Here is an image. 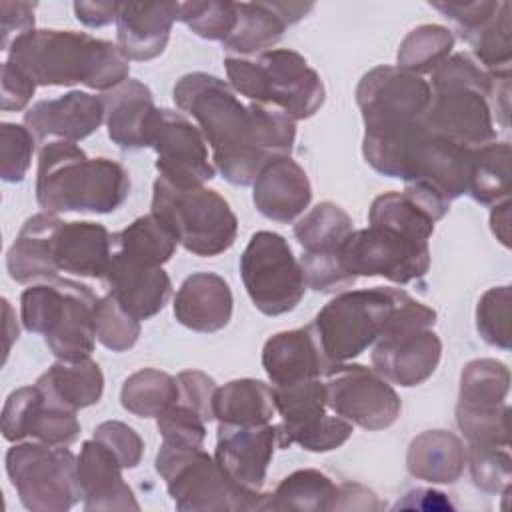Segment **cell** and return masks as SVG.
<instances>
[{
  "label": "cell",
  "mask_w": 512,
  "mask_h": 512,
  "mask_svg": "<svg viewBox=\"0 0 512 512\" xmlns=\"http://www.w3.org/2000/svg\"><path fill=\"white\" fill-rule=\"evenodd\" d=\"M174 102L196 120L212 148L214 168L234 186L252 184L270 160L290 156L294 148V118L270 104H242L214 74H184L174 86Z\"/></svg>",
  "instance_id": "6da1fadb"
},
{
  "label": "cell",
  "mask_w": 512,
  "mask_h": 512,
  "mask_svg": "<svg viewBox=\"0 0 512 512\" xmlns=\"http://www.w3.org/2000/svg\"><path fill=\"white\" fill-rule=\"evenodd\" d=\"M224 68L234 92L276 106L294 120L314 116L324 104L320 74L296 50L270 48L254 56H230Z\"/></svg>",
  "instance_id": "5b68a950"
},
{
  "label": "cell",
  "mask_w": 512,
  "mask_h": 512,
  "mask_svg": "<svg viewBox=\"0 0 512 512\" xmlns=\"http://www.w3.org/2000/svg\"><path fill=\"white\" fill-rule=\"evenodd\" d=\"M256 210L274 222L296 220L312 200V186L304 168L290 156L270 160L252 182Z\"/></svg>",
  "instance_id": "484cf974"
},
{
  "label": "cell",
  "mask_w": 512,
  "mask_h": 512,
  "mask_svg": "<svg viewBox=\"0 0 512 512\" xmlns=\"http://www.w3.org/2000/svg\"><path fill=\"white\" fill-rule=\"evenodd\" d=\"M436 312L402 292L396 310L372 348L374 370L404 388L426 382L442 358V342L432 330Z\"/></svg>",
  "instance_id": "ba28073f"
},
{
  "label": "cell",
  "mask_w": 512,
  "mask_h": 512,
  "mask_svg": "<svg viewBox=\"0 0 512 512\" xmlns=\"http://www.w3.org/2000/svg\"><path fill=\"white\" fill-rule=\"evenodd\" d=\"M240 276L252 304L266 316L292 312L306 292V280L284 236L254 232L240 256Z\"/></svg>",
  "instance_id": "8fae6325"
},
{
  "label": "cell",
  "mask_w": 512,
  "mask_h": 512,
  "mask_svg": "<svg viewBox=\"0 0 512 512\" xmlns=\"http://www.w3.org/2000/svg\"><path fill=\"white\" fill-rule=\"evenodd\" d=\"M510 144L488 142L470 150L468 194L484 204L496 206L508 200L510 194Z\"/></svg>",
  "instance_id": "d590c367"
},
{
  "label": "cell",
  "mask_w": 512,
  "mask_h": 512,
  "mask_svg": "<svg viewBox=\"0 0 512 512\" xmlns=\"http://www.w3.org/2000/svg\"><path fill=\"white\" fill-rule=\"evenodd\" d=\"M196 256L226 252L238 234V220L230 204L212 188H178L156 178L152 186V210Z\"/></svg>",
  "instance_id": "52a82bcc"
},
{
  "label": "cell",
  "mask_w": 512,
  "mask_h": 512,
  "mask_svg": "<svg viewBox=\"0 0 512 512\" xmlns=\"http://www.w3.org/2000/svg\"><path fill=\"white\" fill-rule=\"evenodd\" d=\"M94 330L104 348L112 352H126L140 336V320L130 316L112 294H106L96 302Z\"/></svg>",
  "instance_id": "f6af8a7d"
},
{
  "label": "cell",
  "mask_w": 512,
  "mask_h": 512,
  "mask_svg": "<svg viewBox=\"0 0 512 512\" xmlns=\"http://www.w3.org/2000/svg\"><path fill=\"white\" fill-rule=\"evenodd\" d=\"M512 290L510 286H494L486 290L476 306V328L484 342L508 350L512 344L510 332Z\"/></svg>",
  "instance_id": "bcb514c9"
},
{
  "label": "cell",
  "mask_w": 512,
  "mask_h": 512,
  "mask_svg": "<svg viewBox=\"0 0 512 512\" xmlns=\"http://www.w3.org/2000/svg\"><path fill=\"white\" fill-rule=\"evenodd\" d=\"M120 12V2H74L76 18L90 28H100L116 22Z\"/></svg>",
  "instance_id": "9f6ffc18"
},
{
  "label": "cell",
  "mask_w": 512,
  "mask_h": 512,
  "mask_svg": "<svg viewBox=\"0 0 512 512\" xmlns=\"http://www.w3.org/2000/svg\"><path fill=\"white\" fill-rule=\"evenodd\" d=\"M262 366L274 388L324 378L332 366L320 348L312 324L270 336L262 348Z\"/></svg>",
  "instance_id": "7402d4cb"
},
{
  "label": "cell",
  "mask_w": 512,
  "mask_h": 512,
  "mask_svg": "<svg viewBox=\"0 0 512 512\" xmlns=\"http://www.w3.org/2000/svg\"><path fill=\"white\" fill-rule=\"evenodd\" d=\"M122 462L100 440L82 444L78 456V486L84 510H138L132 488L122 478Z\"/></svg>",
  "instance_id": "603a6c76"
},
{
  "label": "cell",
  "mask_w": 512,
  "mask_h": 512,
  "mask_svg": "<svg viewBox=\"0 0 512 512\" xmlns=\"http://www.w3.org/2000/svg\"><path fill=\"white\" fill-rule=\"evenodd\" d=\"M94 438L106 444L122 462L124 468H136L142 460L144 452V442L138 436L134 428H130L124 422L118 420H108L96 426Z\"/></svg>",
  "instance_id": "816d5d0a"
},
{
  "label": "cell",
  "mask_w": 512,
  "mask_h": 512,
  "mask_svg": "<svg viewBox=\"0 0 512 512\" xmlns=\"http://www.w3.org/2000/svg\"><path fill=\"white\" fill-rule=\"evenodd\" d=\"M100 98L110 140L122 150L146 148L150 144L152 120L158 110L150 88L140 80L128 78Z\"/></svg>",
  "instance_id": "4316f807"
},
{
  "label": "cell",
  "mask_w": 512,
  "mask_h": 512,
  "mask_svg": "<svg viewBox=\"0 0 512 512\" xmlns=\"http://www.w3.org/2000/svg\"><path fill=\"white\" fill-rule=\"evenodd\" d=\"M6 472L32 512H64L82 498L78 458L66 446L36 440L14 444L6 452Z\"/></svg>",
  "instance_id": "30bf717a"
},
{
  "label": "cell",
  "mask_w": 512,
  "mask_h": 512,
  "mask_svg": "<svg viewBox=\"0 0 512 512\" xmlns=\"http://www.w3.org/2000/svg\"><path fill=\"white\" fill-rule=\"evenodd\" d=\"M340 484L320 470L304 468L286 476L266 494L262 510H338Z\"/></svg>",
  "instance_id": "836d02e7"
},
{
  "label": "cell",
  "mask_w": 512,
  "mask_h": 512,
  "mask_svg": "<svg viewBox=\"0 0 512 512\" xmlns=\"http://www.w3.org/2000/svg\"><path fill=\"white\" fill-rule=\"evenodd\" d=\"M176 234L154 214H144L114 234V252L150 266H164L176 252Z\"/></svg>",
  "instance_id": "8d00e7d4"
},
{
  "label": "cell",
  "mask_w": 512,
  "mask_h": 512,
  "mask_svg": "<svg viewBox=\"0 0 512 512\" xmlns=\"http://www.w3.org/2000/svg\"><path fill=\"white\" fill-rule=\"evenodd\" d=\"M432 98L422 116L426 128L464 148H478L496 140L492 90L494 74L470 54L448 56L432 72Z\"/></svg>",
  "instance_id": "277c9868"
},
{
  "label": "cell",
  "mask_w": 512,
  "mask_h": 512,
  "mask_svg": "<svg viewBox=\"0 0 512 512\" xmlns=\"http://www.w3.org/2000/svg\"><path fill=\"white\" fill-rule=\"evenodd\" d=\"M490 226H492L494 236L504 246H510V200H504V202L492 206Z\"/></svg>",
  "instance_id": "91938a15"
},
{
  "label": "cell",
  "mask_w": 512,
  "mask_h": 512,
  "mask_svg": "<svg viewBox=\"0 0 512 512\" xmlns=\"http://www.w3.org/2000/svg\"><path fill=\"white\" fill-rule=\"evenodd\" d=\"M454 36L446 26L422 24L410 30L398 48V68L416 76L432 74L452 52Z\"/></svg>",
  "instance_id": "f35d334b"
},
{
  "label": "cell",
  "mask_w": 512,
  "mask_h": 512,
  "mask_svg": "<svg viewBox=\"0 0 512 512\" xmlns=\"http://www.w3.org/2000/svg\"><path fill=\"white\" fill-rule=\"evenodd\" d=\"M130 194L126 168L110 158H88L76 142L50 140L40 148L36 200L44 212L110 214Z\"/></svg>",
  "instance_id": "3957f363"
},
{
  "label": "cell",
  "mask_w": 512,
  "mask_h": 512,
  "mask_svg": "<svg viewBox=\"0 0 512 512\" xmlns=\"http://www.w3.org/2000/svg\"><path fill=\"white\" fill-rule=\"evenodd\" d=\"M62 224L52 212H38L22 224L6 254V268L12 280L28 284L58 278L54 242Z\"/></svg>",
  "instance_id": "83f0119b"
},
{
  "label": "cell",
  "mask_w": 512,
  "mask_h": 512,
  "mask_svg": "<svg viewBox=\"0 0 512 512\" xmlns=\"http://www.w3.org/2000/svg\"><path fill=\"white\" fill-rule=\"evenodd\" d=\"M238 18L236 2H220V0H192L178 2V20L184 22L196 36L204 40H220L224 42Z\"/></svg>",
  "instance_id": "ee69618b"
},
{
  "label": "cell",
  "mask_w": 512,
  "mask_h": 512,
  "mask_svg": "<svg viewBox=\"0 0 512 512\" xmlns=\"http://www.w3.org/2000/svg\"><path fill=\"white\" fill-rule=\"evenodd\" d=\"M276 414H280L278 440L280 448L292 444L310 452H330L340 448L354 432V426L330 414L326 404L324 380H308L284 388H274Z\"/></svg>",
  "instance_id": "5bb4252c"
},
{
  "label": "cell",
  "mask_w": 512,
  "mask_h": 512,
  "mask_svg": "<svg viewBox=\"0 0 512 512\" xmlns=\"http://www.w3.org/2000/svg\"><path fill=\"white\" fill-rule=\"evenodd\" d=\"M36 138L26 126L0 124V176L6 182H22L34 154Z\"/></svg>",
  "instance_id": "c3c4849f"
},
{
  "label": "cell",
  "mask_w": 512,
  "mask_h": 512,
  "mask_svg": "<svg viewBox=\"0 0 512 512\" xmlns=\"http://www.w3.org/2000/svg\"><path fill=\"white\" fill-rule=\"evenodd\" d=\"M352 232V218L334 202H320L294 224L302 256L340 258V248Z\"/></svg>",
  "instance_id": "e575fe53"
},
{
  "label": "cell",
  "mask_w": 512,
  "mask_h": 512,
  "mask_svg": "<svg viewBox=\"0 0 512 512\" xmlns=\"http://www.w3.org/2000/svg\"><path fill=\"white\" fill-rule=\"evenodd\" d=\"M150 148L156 152L160 178L178 188L204 186L216 174L208 158V142L200 128L182 112L158 108L150 130Z\"/></svg>",
  "instance_id": "2e32d148"
},
{
  "label": "cell",
  "mask_w": 512,
  "mask_h": 512,
  "mask_svg": "<svg viewBox=\"0 0 512 512\" xmlns=\"http://www.w3.org/2000/svg\"><path fill=\"white\" fill-rule=\"evenodd\" d=\"M8 62L26 72L36 86L84 84L108 92L128 80L130 60L102 38L74 30H32L10 44Z\"/></svg>",
  "instance_id": "7a4b0ae2"
},
{
  "label": "cell",
  "mask_w": 512,
  "mask_h": 512,
  "mask_svg": "<svg viewBox=\"0 0 512 512\" xmlns=\"http://www.w3.org/2000/svg\"><path fill=\"white\" fill-rule=\"evenodd\" d=\"M102 282L108 288V294H112L136 320L156 316L172 294L170 276L162 266H150L120 252L112 254Z\"/></svg>",
  "instance_id": "44dd1931"
},
{
  "label": "cell",
  "mask_w": 512,
  "mask_h": 512,
  "mask_svg": "<svg viewBox=\"0 0 512 512\" xmlns=\"http://www.w3.org/2000/svg\"><path fill=\"white\" fill-rule=\"evenodd\" d=\"M394 508H422V510H444L452 508V504L446 500V494L430 488H416L410 490L402 502H398Z\"/></svg>",
  "instance_id": "680465c9"
},
{
  "label": "cell",
  "mask_w": 512,
  "mask_h": 512,
  "mask_svg": "<svg viewBox=\"0 0 512 512\" xmlns=\"http://www.w3.org/2000/svg\"><path fill=\"white\" fill-rule=\"evenodd\" d=\"M104 122V104L100 96L72 90L54 100H38L24 114V126L36 142L66 140L80 142Z\"/></svg>",
  "instance_id": "ffe728a7"
},
{
  "label": "cell",
  "mask_w": 512,
  "mask_h": 512,
  "mask_svg": "<svg viewBox=\"0 0 512 512\" xmlns=\"http://www.w3.org/2000/svg\"><path fill=\"white\" fill-rule=\"evenodd\" d=\"M232 290L228 282L214 272H196L188 276L174 296L176 320L202 334L222 330L232 318Z\"/></svg>",
  "instance_id": "f1b7e54d"
},
{
  "label": "cell",
  "mask_w": 512,
  "mask_h": 512,
  "mask_svg": "<svg viewBox=\"0 0 512 512\" xmlns=\"http://www.w3.org/2000/svg\"><path fill=\"white\" fill-rule=\"evenodd\" d=\"M510 390V370L492 358H478L464 366L460 376L458 404L498 406L506 404Z\"/></svg>",
  "instance_id": "ab89813d"
},
{
  "label": "cell",
  "mask_w": 512,
  "mask_h": 512,
  "mask_svg": "<svg viewBox=\"0 0 512 512\" xmlns=\"http://www.w3.org/2000/svg\"><path fill=\"white\" fill-rule=\"evenodd\" d=\"M400 288L344 290L314 318L312 328L330 364L348 362L372 346L398 306Z\"/></svg>",
  "instance_id": "9c48e42d"
},
{
  "label": "cell",
  "mask_w": 512,
  "mask_h": 512,
  "mask_svg": "<svg viewBox=\"0 0 512 512\" xmlns=\"http://www.w3.org/2000/svg\"><path fill=\"white\" fill-rule=\"evenodd\" d=\"M34 10L36 4L32 2H0L2 14V50L6 52L10 44L34 28Z\"/></svg>",
  "instance_id": "11a10c76"
},
{
  "label": "cell",
  "mask_w": 512,
  "mask_h": 512,
  "mask_svg": "<svg viewBox=\"0 0 512 512\" xmlns=\"http://www.w3.org/2000/svg\"><path fill=\"white\" fill-rule=\"evenodd\" d=\"M430 98V84L398 66L372 68L356 88V102L366 130L420 120Z\"/></svg>",
  "instance_id": "e0dca14e"
},
{
  "label": "cell",
  "mask_w": 512,
  "mask_h": 512,
  "mask_svg": "<svg viewBox=\"0 0 512 512\" xmlns=\"http://www.w3.org/2000/svg\"><path fill=\"white\" fill-rule=\"evenodd\" d=\"M2 304H4V314H6V346H4V356H6L8 350H10L12 340L18 338V326H14V330H10V326L14 324V320H12V308H10V302H8L6 298H2Z\"/></svg>",
  "instance_id": "94428289"
},
{
  "label": "cell",
  "mask_w": 512,
  "mask_h": 512,
  "mask_svg": "<svg viewBox=\"0 0 512 512\" xmlns=\"http://www.w3.org/2000/svg\"><path fill=\"white\" fill-rule=\"evenodd\" d=\"M502 0H434L430 6L454 22L460 36L466 40L472 32L482 28L500 8Z\"/></svg>",
  "instance_id": "f907efd6"
},
{
  "label": "cell",
  "mask_w": 512,
  "mask_h": 512,
  "mask_svg": "<svg viewBox=\"0 0 512 512\" xmlns=\"http://www.w3.org/2000/svg\"><path fill=\"white\" fill-rule=\"evenodd\" d=\"M276 448H280L278 424H218L214 458L226 478L256 502V510H262L266 498L260 488Z\"/></svg>",
  "instance_id": "ac0fdd59"
},
{
  "label": "cell",
  "mask_w": 512,
  "mask_h": 512,
  "mask_svg": "<svg viewBox=\"0 0 512 512\" xmlns=\"http://www.w3.org/2000/svg\"><path fill=\"white\" fill-rule=\"evenodd\" d=\"M178 20V2H120L116 44L128 60H152L170 40Z\"/></svg>",
  "instance_id": "d4e9b609"
},
{
  "label": "cell",
  "mask_w": 512,
  "mask_h": 512,
  "mask_svg": "<svg viewBox=\"0 0 512 512\" xmlns=\"http://www.w3.org/2000/svg\"><path fill=\"white\" fill-rule=\"evenodd\" d=\"M2 94H0V108L4 112L10 110H22L26 108V104L30 102V98L34 96L36 84L34 80L22 72L18 66L10 64L8 60L2 62Z\"/></svg>",
  "instance_id": "db71d44e"
},
{
  "label": "cell",
  "mask_w": 512,
  "mask_h": 512,
  "mask_svg": "<svg viewBox=\"0 0 512 512\" xmlns=\"http://www.w3.org/2000/svg\"><path fill=\"white\" fill-rule=\"evenodd\" d=\"M466 460L474 484L484 492H506L510 490L512 460L508 448H474L468 446Z\"/></svg>",
  "instance_id": "681fc988"
},
{
  "label": "cell",
  "mask_w": 512,
  "mask_h": 512,
  "mask_svg": "<svg viewBox=\"0 0 512 512\" xmlns=\"http://www.w3.org/2000/svg\"><path fill=\"white\" fill-rule=\"evenodd\" d=\"M214 420L218 424H266L276 416L272 386L254 378H240L216 388Z\"/></svg>",
  "instance_id": "d6a6232c"
},
{
  "label": "cell",
  "mask_w": 512,
  "mask_h": 512,
  "mask_svg": "<svg viewBox=\"0 0 512 512\" xmlns=\"http://www.w3.org/2000/svg\"><path fill=\"white\" fill-rule=\"evenodd\" d=\"M180 398L178 380L156 368H142L128 376L120 390L122 406L140 418H158Z\"/></svg>",
  "instance_id": "74e56055"
},
{
  "label": "cell",
  "mask_w": 512,
  "mask_h": 512,
  "mask_svg": "<svg viewBox=\"0 0 512 512\" xmlns=\"http://www.w3.org/2000/svg\"><path fill=\"white\" fill-rule=\"evenodd\" d=\"M178 388H180V398L178 402L190 406L196 410L206 422L214 420V394H216V382L200 372V370H184L176 376Z\"/></svg>",
  "instance_id": "f5cc1de1"
},
{
  "label": "cell",
  "mask_w": 512,
  "mask_h": 512,
  "mask_svg": "<svg viewBox=\"0 0 512 512\" xmlns=\"http://www.w3.org/2000/svg\"><path fill=\"white\" fill-rule=\"evenodd\" d=\"M156 472L166 482L178 510H256V502L242 494L222 472L216 458L202 448H174L162 444Z\"/></svg>",
  "instance_id": "7c38bea8"
},
{
  "label": "cell",
  "mask_w": 512,
  "mask_h": 512,
  "mask_svg": "<svg viewBox=\"0 0 512 512\" xmlns=\"http://www.w3.org/2000/svg\"><path fill=\"white\" fill-rule=\"evenodd\" d=\"M324 388L330 412L364 430L392 426L402 410L392 384L362 364H332L324 374Z\"/></svg>",
  "instance_id": "9a60e30c"
},
{
  "label": "cell",
  "mask_w": 512,
  "mask_h": 512,
  "mask_svg": "<svg viewBox=\"0 0 512 512\" xmlns=\"http://www.w3.org/2000/svg\"><path fill=\"white\" fill-rule=\"evenodd\" d=\"M370 224H384L420 238H430L434 232V220L414 204L404 192H386L374 198L370 212Z\"/></svg>",
  "instance_id": "7bdbcfd3"
},
{
  "label": "cell",
  "mask_w": 512,
  "mask_h": 512,
  "mask_svg": "<svg viewBox=\"0 0 512 512\" xmlns=\"http://www.w3.org/2000/svg\"><path fill=\"white\" fill-rule=\"evenodd\" d=\"M36 386L50 404L78 412L100 400L104 376L92 358L56 360L36 380Z\"/></svg>",
  "instance_id": "4dcf8cb0"
},
{
  "label": "cell",
  "mask_w": 512,
  "mask_h": 512,
  "mask_svg": "<svg viewBox=\"0 0 512 512\" xmlns=\"http://www.w3.org/2000/svg\"><path fill=\"white\" fill-rule=\"evenodd\" d=\"M406 466L418 480L452 484L464 472L466 448L462 440L448 430H426L410 442Z\"/></svg>",
  "instance_id": "1f68e13d"
},
{
  "label": "cell",
  "mask_w": 512,
  "mask_h": 512,
  "mask_svg": "<svg viewBox=\"0 0 512 512\" xmlns=\"http://www.w3.org/2000/svg\"><path fill=\"white\" fill-rule=\"evenodd\" d=\"M236 6V26L222 44L240 56L270 50L286 28L300 22L314 8L312 2H236Z\"/></svg>",
  "instance_id": "cb8c5ba5"
},
{
  "label": "cell",
  "mask_w": 512,
  "mask_h": 512,
  "mask_svg": "<svg viewBox=\"0 0 512 512\" xmlns=\"http://www.w3.org/2000/svg\"><path fill=\"white\" fill-rule=\"evenodd\" d=\"M96 302L90 286L70 278H52L22 292L20 318L28 332L44 336L58 360L90 358L96 344Z\"/></svg>",
  "instance_id": "8992f818"
},
{
  "label": "cell",
  "mask_w": 512,
  "mask_h": 512,
  "mask_svg": "<svg viewBox=\"0 0 512 512\" xmlns=\"http://www.w3.org/2000/svg\"><path fill=\"white\" fill-rule=\"evenodd\" d=\"M466 42L470 44L476 62L488 72L510 70L512 62V4L502 0L498 12Z\"/></svg>",
  "instance_id": "60d3db41"
},
{
  "label": "cell",
  "mask_w": 512,
  "mask_h": 512,
  "mask_svg": "<svg viewBox=\"0 0 512 512\" xmlns=\"http://www.w3.org/2000/svg\"><path fill=\"white\" fill-rule=\"evenodd\" d=\"M114 254V234L98 222H64L56 234L54 258L58 270L100 278Z\"/></svg>",
  "instance_id": "f546056e"
},
{
  "label": "cell",
  "mask_w": 512,
  "mask_h": 512,
  "mask_svg": "<svg viewBox=\"0 0 512 512\" xmlns=\"http://www.w3.org/2000/svg\"><path fill=\"white\" fill-rule=\"evenodd\" d=\"M344 270L358 276H382L396 284L420 280L430 268V246L426 238L384 226L352 230L340 248Z\"/></svg>",
  "instance_id": "4fadbf2b"
},
{
  "label": "cell",
  "mask_w": 512,
  "mask_h": 512,
  "mask_svg": "<svg viewBox=\"0 0 512 512\" xmlns=\"http://www.w3.org/2000/svg\"><path fill=\"white\" fill-rule=\"evenodd\" d=\"M382 502H378L376 494L366 486L344 482L340 484V500L338 510H380Z\"/></svg>",
  "instance_id": "6f0895ef"
},
{
  "label": "cell",
  "mask_w": 512,
  "mask_h": 512,
  "mask_svg": "<svg viewBox=\"0 0 512 512\" xmlns=\"http://www.w3.org/2000/svg\"><path fill=\"white\" fill-rule=\"evenodd\" d=\"M2 436L8 442L36 440L52 446H68L80 436L74 410L50 404L38 386L14 390L2 408Z\"/></svg>",
  "instance_id": "d6986e66"
},
{
  "label": "cell",
  "mask_w": 512,
  "mask_h": 512,
  "mask_svg": "<svg viewBox=\"0 0 512 512\" xmlns=\"http://www.w3.org/2000/svg\"><path fill=\"white\" fill-rule=\"evenodd\" d=\"M162 444L174 448H202L206 438V420L190 406L176 402L158 416Z\"/></svg>",
  "instance_id": "7dc6e473"
},
{
  "label": "cell",
  "mask_w": 512,
  "mask_h": 512,
  "mask_svg": "<svg viewBox=\"0 0 512 512\" xmlns=\"http://www.w3.org/2000/svg\"><path fill=\"white\" fill-rule=\"evenodd\" d=\"M508 414V404H456V424L474 448H508Z\"/></svg>",
  "instance_id": "b9f144b4"
}]
</instances>
